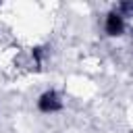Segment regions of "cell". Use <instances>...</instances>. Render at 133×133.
<instances>
[{
	"mask_svg": "<svg viewBox=\"0 0 133 133\" xmlns=\"http://www.w3.org/2000/svg\"><path fill=\"white\" fill-rule=\"evenodd\" d=\"M114 12H118L123 19H125V17H133V2H121V4L114 8Z\"/></svg>",
	"mask_w": 133,
	"mask_h": 133,
	"instance_id": "obj_3",
	"label": "cell"
},
{
	"mask_svg": "<svg viewBox=\"0 0 133 133\" xmlns=\"http://www.w3.org/2000/svg\"><path fill=\"white\" fill-rule=\"evenodd\" d=\"M37 108H39L42 112H58V110L62 108V98H60V94L54 91V89L44 91V94L39 96V100H37Z\"/></svg>",
	"mask_w": 133,
	"mask_h": 133,
	"instance_id": "obj_1",
	"label": "cell"
},
{
	"mask_svg": "<svg viewBox=\"0 0 133 133\" xmlns=\"http://www.w3.org/2000/svg\"><path fill=\"white\" fill-rule=\"evenodd\" d=\"M104 31H106L110 37L123 35V31H125V19H123L118 12L110 10V12L106 15V21H104Z\"/></svg>",
	"mask_w": 133,
	"mask_h": 133,
	"instance_id": "obj_2",
	"label": "cell"
}]
</instances>
